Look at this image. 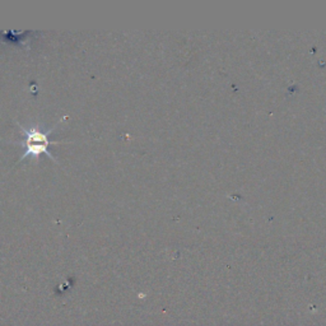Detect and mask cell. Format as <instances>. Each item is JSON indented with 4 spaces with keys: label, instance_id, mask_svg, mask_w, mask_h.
<instances>
[{
    "label": "cell",
    "instance_id": "1",
    "mask_svg": "<svg viewBox=\"0 0 326 326\" xmlns=\"http://www.w3.org/2000/svg\"><path fill=\"white\" fill-rule=\"evenodd\" d=\"M19 127L23 134V139L17 142V144L23 148V155L21 161L28 158V157L38 159L41 154L49 155L50 158L56 161L55 157H52L51 153H49V146L52 144V142H50L49 139V136L52 134L55 127H51L50 130H44L40 126H32L29 129H25L23 126Z\"/></svg>",
    "mask_w": 326,
    "mask_h": 326
}]
</instances>
